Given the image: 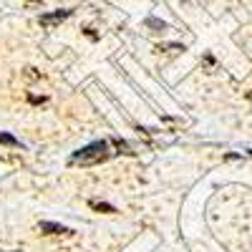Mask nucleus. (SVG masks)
Listing matches in <instances>:
<instances>
[{
    "label": "nucleus",
    "mask_w": 252,
    "mask_h": 252,
    "mask_svg": "<svg viewBox=\"0 0 252 252\" xmlns=\"http://www.w3.org/2000/svg\"><path fill=\"white\" fill-rule=\"evenodd\" d=\"M109 141H94L89 146L78 149L73 157H71V164H81V166H91V164H101L109 159Z\"/></svg>",
    "instance_id": "obj_1"
},
{
    "label": "nucleus",
    "mask_w": 252,
    "mask_h": 252,
    "mask_svg": "<svg viewBox=\"0 0 252 252\" xmlns=\"http://www.w3.org/2000/svg\"><path fill=\"white\" fill-rule=\"evenodd\" d=\"M66 18H71V10L46 13V15H40V26H43V28H53V26H58V23H61V20H66Z\"/></svg>",
    "instance_id": "obj_2"
},
{
    "label": "nucleus",
    "mask_w": 252,
    "mask_h": 252,
    "mask_svg": "<svg viewBox=\"0 0 252 252\" xmlns=\"http://www.w3.org/2000/svg\"><path fill=\"white\" fill-rule=\"evenodd\" d=\"M38 227H40V232H46V235H71L68 227L56 224V222H40Z\"/></svg>",
    "instance_id": "obj_3"
},
{
    "label": "nucleus",
    "mask_w": 252,
    "mask_h": 252,
    "mask_svg": "<svg viewBox=\"0 0 252 252\" xmlns=\"http://www.w3.org/2000/svg\"><path fill=\"white\" fill-rule=\"evenodd\" d=\"M89 204H91V207L96 209V212H106V215L116 212V209H114V204H109V202H98V199H91Z\"/></svg>",
    "instance_id": "obj_4"
},
{
    "label": "nucleus",
    "mask_w": 252,
    "mask_h": 252,
    "mask_svg": "<svg viewBox=\"0 0 252 252\" xmlns=\"http://www.w3.org/2000/svg\"><path fill=\"white\" fill-rule=\"evenodd\" d=\"M111 144L116 146L119 152H124V154H134V152H131V146L126 144V141H121V139H111Z\"/></svg>",
    "instance_id": "obj_5"
},
{
    "label": "nucleus",
    "mask_w": 252,
    "mask_h": 252,
    "mask_svg": "<svg viewBox=\"0 0 252 252\" xmlns=\"http://www.w3.org/2000/svg\"><path fill=\"white\" fill-rule=\"evenodd\" d=\"M146 26L157 28V31H166V23H161V20H157V18H146Z\"/></svg>",
    "instance_id": "obj_6"
},
{
    "label": "nucleus",
    "mask_w": 252,
    "mask_h": 252,
    "mask_svg": "<svg viewBox=\"0 0 252 252\" xmlns=\"http://www.w3.org/2000/svg\"><path fill=\"white\" fill-rule=\"evenodd\" d=\"M0 144H8V146H18V139L10 136V134H3L0 131Z\"/></svg>",
    "instance_id": "obj_7"
},
{
    "label": "nucleus",
    "mask_w": 252,
    "mask_h": 252,
    "mask_svg": "<svg viewBox=\"0 0 252 252\" xmlns=\"http://www.w3.org/2000/svg\"><path fill=\"white\" fill-rule=\"evenodd\" d=\"M157 51H169V53H177V51H184L182 46H157Z\"/></svg>",
    "instance_id": "obj_8"
},
{
    "label": "nucleus",
    "mask_w": 252,
    "mask_h": 252,
    "mask_svg": "<svg viewBox=\"0 0 252 252\" xmlns=\"http://www.w3.org/2000/svg\"><path fill=\"white\" fill-rule=\"evenodd\" d=\"M86 35H89V38H94V40H96V31H94V28H86Z\"/></svg>",
    "instance_id": "obj_9"
},
{
    "label": "nucleus",
    "mask_w": 252,
    "mask_h": 252,
    "mask_svg": "<svg viewBox=\"0 0 252 252\" xmlns=\"http://www.w3.org/2000/svg\"><path fill=\"white\" fill-rule=\"evenodd\" d=\"M250 157H252V149H250Z\"/></svg>",
    "instance_id": "obj_10"
}]
</instances>
